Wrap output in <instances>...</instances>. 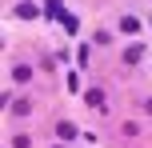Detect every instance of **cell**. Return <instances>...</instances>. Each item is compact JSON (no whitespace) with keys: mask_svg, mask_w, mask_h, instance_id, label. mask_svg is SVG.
I'll list each match as a JSON object with an SVG mask.
<instances>
[{"mask_svg":"<svg viewBox=\"0 0 152 148\" xmlns=\"http://www.w3.org/2000/svg\"><path fill=\"white\" fill-rule=\"evenodd\" d=\"M12 80H20V84H24V80H32V72L24 68V64H16V72H12Z\"/></svg>","mask_w":152,"mask_h":148,"instance_id":"6da1fadb","label":"cell"}]
</instances>
